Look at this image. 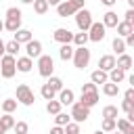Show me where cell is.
<instances>
[{
	"mask_svg": "<svg viewBox=\"0 0 134 134\" xmlns=\"http://www.w3.org/2000/svg\"><path fill=\"white\" fill-rule=\"evenodd\" d=\"M21 21H23V15H21V10L17 8V6H10V8H6V19H4V29H8V31H17V29H21Z\"/></svg>",
	"mask_w": 134,
	"mask_h": 134,
	"instance_id": "obj_1",
	"label": "cell"
},
{
	"mask_svg": "<svg viewBox=\"0 0 134 134\" xmlns=\"http://www.w3.org/2000/svg\"><path fill=\"white\" fill-rule=\"evenodd\" d=\"M84 2L86 0H63L57 6V15L59 17H71V15H75L77 10L84 8Z\"/></svg>",
	"mask_w": 134,
	"mask_h": 134,
	"instance_id": "obj_2",
	"label": "cell"
},
{
	"mask_svg": "<svg viewBox=\"0 0 134 134\" xmlns=\"http://www.w3.org/2000/svg\"><path fill=\"white\" fill-rule=\"evenodd\" d=\"M71 61H73V65H75L77 69H86L88 63H90V50H88L86 46H77V48H73V57H71Z\"/></svg>",
	"mask_w": 134,
	"mask_h": 134,
	"instance_id": "obj_3",
	"label": "cell"
},
{
	"mask_svg": "<svg viewBox=\"0 0 134 134\" xmlns=\"http://www.w3.org/2000/svg\"><path fill=\"white\" fill-rule=\"evenodd\" d=\"M15 57H10V54H4L2 59H0V75L4 77V80H10V77H15V73H17V67H15Z\"/></svg>",
	"mask_w": 134,
	"mask_h": 134,
	"instance_id": "obj_4",
	"label": "cell"
},
{
	"mask_svg": "<svg viewBox=\"0 0 134 134\" xmlns=\"http://www.w3.org/2000/svg\"><path fill=\"white\" fill-rule=\"evenodd\" d=\"M17 103H21L25 107H31L36 103V94H34V90L27 84H19L17 86Z\"/></svg>",
	"mask_w": 134,
	"mask_h": 134,
	"instance_id": "obj_5",
	"label": "cell"
},
{
	"mask_svg": "<svg viewBox=\"0 0 134 134\" xmlns=\"http://www.w3.org/2000/svg\"><path fill=\"white\" fill-rule=\"evenodd\" d=\"M52 71H54V61H52V57H50V54H40V57H38V73H40L42 77H50Z\"/></svg>",
	"mask_w": 134,
	"mask_h": 134,
	"instance_id": "obj_6",
	"label": "cell"
},
{
	"mask_svg": "<svg viewBox=\"0 0 134 134\" xmlns=\"http://www.w3.org/2000/svg\"><path fill=\"white\" fill-rule=\"evenodd\" d=\"M86 34H88V40L90 42H103L105 36H107V27L100 21H92V25H90V29Z\"/></svg>",
	"mask_w": 134,
	"mask_h": 134,
	"instance_id": "obj_7",
	"label": "cell"
},
{
	"mask_svg": "<svg viewBox=\"0 0 134 134\" xmlns=\"http://www.w3.org/2000/svg\"><path fill=\"white\" fill-rule=\"evenodd\" d=\"M75 25H77L80 31H88L90 25H92V13H90L88 8L77 10V13H75Z\"/></svg>",
	"mask_w": 134,
	"mask_h": 134,
	"instance_id": "obj_8",
	"label": "cell"
},
{
	"mask_svg": "<svg viewBox=\"0 0 134 134\" xmlns=\"http://www.w3.org/2000/svg\"><path fill=\"white\" fill-rule=\"evenodd\" d=\"M69 117L75 121V124H82V121H86L88 117H90V109L88 107H84V105H80L77 100L71 105V113H69Z\"/></svg>",
	"mask_w": 134,
	"mask_h": 134,
	"instance_id": "obj_9",
	"label": "cell"
},
{
	"mask_svg": "<svg viewBox=\"0 0 134 134\" xmlns=\"http://www.w3.org/2000/svg\"><path fill=\"white\" fill-rule=\"evenodd\" d=\"M42 54V42L40 40H29L27 44H25V57H29L31 61L34 59H38Z\"/></svg>",
	"mask_w": 134,
	"mask_h": 134,
	"instance_id": "obj_10",
	"label": "cell"
},
{
	"mask_svg": "<svg viewBox=\"0 0 134 134\" xmlns=\"http://www.w3.org/2000/svg\"><path fill=\"white\" fill-rule=\"evenodd\" d=\"M52 38H54V42H59V44H71V42H73V34H71L67 27H59V29H54Z\"/></svg>",
	"mask_w": 134,
	"mask_h": 134,
	"instance_id": "obj_11",
	"label": "cell"
},
{
	"mask_svg": "<svg viewBox=\"0 0 134 134\" xmlns=\"http://www.w3.org/2000/svg\"><path fill=\"white\" fill-rule=\"evenodd\" d=\"M77 103L84 105V107H88V109H92V107L98 103V92H84V94L80 96Z\"/></svg>",
	"mask_w": 134,
	"mask_h": 134,
	"instance_id": "obj_12",
	"label": "cell"
},
{
	"mask_svg": "<svg viewBox=\"0 0 134 134\" xmlns=\"http://www.w3.org/2000/svg\"><path fill=\"white\" fill-rule=\"evenodd\" d=\"M113 67H115V57H113V54H103V57L98 59V69H100V71H107V73H109Z\"/></svg>",
	"mask_w": 134,
	"mask_h": 134,
	"instance_id": "obj_13",
	"label": "cell"
},
{
	"mask_svg": "<svg viewBox=\"0 0 134 134\" xmlns=\"http://www.w3.org/2000/svg\"><path fill=\"white\" fill-rule=\"evenodd\" d=\"M132 63H134V61H132V57H130V54H126V52H124V54H119V57L115 59V67H119V69H121V71H126V73L132 69Z\"/></svg>",
	"mask_w": 134,
	"mask_h": 134,
	"instance_id": "obj_14",
	"label": "cell"
},
{
	"mask_svg": "<svg viewBox=\"0 0 134 134\" xmlns=\"http://www.w3.org/2000/svg\"><path fill=\"white\" fill-rule=\"evenodd\" d=\"M15 67H17V71H21V73H29L31 67H34V61H31L29 57H19V59L15 61Z\"/></svg>",
	"mask_w": 134,
	"mask_h": 134,
	"instance_id": "obj_15",
	"label": "cell"
},
{
	"mask_svg": "<svg viewBox=\"0 0 134 134\" xmlns=\"http://www.w3.org/2000/svg\"><path fill=\"white\" fill-rule=\"evenodd\" d=\"M59 103H61V105H73V103H75L73 90H71V88H63V90L59 92Z\"/></svg>",
	"mask_w": 134,
	"mask_h": 134,
	"instance_id": "obj_16",
	"label": "cell"
},
{
	"mask_svg": "<svg viewBox=\"0 0 134 134\" xmlns=\"http://www.w3.org/2000/svg\"><path fill=\"white\" fill-rule=\"evenodd\" d=\"M13 40H15L17 44H27L29 40H34V36H31L29 29H23V27H21V29L15 31V38H13Z\"/></svg>",
	"mask_w": 134,
	"mask_h": 134,
	"instance_id": "obj_17",
	"label": "cell"
},
{
	"mask_svg": "<svg viewBox=\"0 0 134 134\" xmlns=\"http://www.w3.org/2000/svg\"><path fill=\"white\" fill-rule=\"evenodd\" d=\"M107 75H109V82H111V84H117V86H119V84L126 80V71H121L119 67H113V69H111Z\"/></svg>",
	"mask_w": 134,
	"mask_h": 134,
	"instance_id": "obj_18",
	"label": "cell"
},
{
	"mask_svg": "<svg viewBox=\"0 0 134 134\" xmlns=\"http://www.w3.org/2000/svg\"><path fill=\"white\" fill-rule=\"evenodd\" d=\"M90 82H92L94 86H98V84H107V82H109V75H107V71L94 69V71L90 73Z\"/></svg>",
	"mask_w": 134,
	"mask_h": 134,
	"instance_id": "obj_19",
	"label": "cell"
},
{
	"mask_svg": "<svg viewBox=\"0 0 134 134\" xmlns=\"http://www.w3.org/2000/svg\"><path fill=\"white\" fill-rule=\"evenodd\" d=\"M105 27H115L117 23H119V19H117V13H113V10H107L105 15H103V21H100Z\"/></svg>",
	"mask_w": 134,
	"mask_h": 134,
	"instance_id": "obj_20",
	"label": "cell"
},
{
	"mask_svg": "<svg viewBox=\"0 0 134 134\" xmlns=\"http://www.w3.org/2000/svg\"><path fill=\"white\" fill-rule=\"evenodd\" d=\"M115 29H117V38H126L128 34L134 31V25H130V23H126V21H119V23L115 25Z\"/></svg>",
	"mask_w": 134,
	"mask_h": 134,
	"instance_id": "obj_21",
	"label": "cell"
},
{
	"mask_svg": "<svg viewBox=\"0 0 134 134\" xmlns=\"http://www.w3.org/2000/svg\"><path fill=\"white\" fill-rule=\"evenodd\" d=\"M59 57H61V61H71V57H73V46H71V44H61Z\"/></svg>",
	"mask_w": 134,
	"mask_h": 134,
	"instance_id": "obj_22",
	"label": "cell"
},
{
	"mask_svg": "<svg viewBox=\"0 0 134 134\" xmlns=\"http://www.w3.org/2000/svg\"><path fill=\"white\" fill-rule=\"evenodd\" d=\"M13 126H15V117H13V113H4V115L0 117V128L6 132V130H13Z\"/></svg>",
	"mask_w": 134,
	"mask_h": 134,
	"instance_id": "obj_23",
	"label": "cell"
},
{
	"mask_svg": "<svg viewBox=\"0 0 134 134\" xmlns=\"http://www.w3.org/2000/svg\"><path fill=\"white\" fill-rule=\"evenodd\" d=\"M21 50V44H17L15 40L10 42H4V54H10V57H17V52Z\"/></svg>",
	"mask_w": 134,
	"mask_h": 134,
	"instance_id": "obj_24",
	"label": "cell"
},
{
	"mask_svg": "<svg viewBox=\"0 0 134 134\" xmlns=\"http://www.w3.org/2000/svg\"><path fill=\"white\" fill-rule=\"evenodd\" d=\"M46 80H48L46 84H48V86H50V88H52L57 94L63 90V80H61V77H57V75H50V77H46Z\"/></svg>",
	"mask_w": 134,
	"mask_h": 134,
	"instance_id": "obj_25",
	"label": "cell"
},
{
	"mask_svg": "<svg viewBox=\"0 0 134 134\" xmlns=\"http://www.w3.org/2000/svg\"><path fill=\"white\" fill-rule=\"evenodd\" d=\"M103 94H105V96H117V94H119V86L107 82V84H103Z\"/></svg>",
	"mask_w": 134,
	"mask_h": 134,
	"instance_id": "obj_26",
	"label": "cell"
},
{
	"mask_svg": "<svg viewBox=\"0 0 134 134\" xmlns=\"http://www.w3.org/2000/svg\"><path fill=\"white\" fill-rule=\"evenodd\" d=\"M0 109H2L4 113H13V111L17 109V100H15V98H4V100L0 103Z\"/></svg>",
	"mask_w": 134,
	"mask_h": 134,
	"instance_id": "obj_27",
	"label": "cell"
},
{
	"mask_svg": "<svg viewBox=\"0 0 134 134\" xmlns=\"http://www.w3.org/2000/svg\"><path fill=\"white\" fill-rule=\"evenodd\" d=\"M90 40H88V34L86 31H80V34H73V44H75V48L77 46H86Z\"/></svg>",
	"mask_w": 134,
	"mask_h": 134,
	"instance_id": "obj_28",
	"label": "cell"
},
{
	"mask_svg": "<svg viewBox=\"0 0 134 134\" xmlns=\"http://www.w3.org/2000/svg\"><path fill=\"white\" fill-rule=\"evenodd\" d=\"M61 107H63V105H61L57 98H52V100H48V103H46V111H48L50 115H57V113H61Z\"/></svg>",
	"mask_w": 134,
	"mask_h": 134,
	"instance_id": "obj_29",
	"label": "cell"
},
{
	"mask_svg": "<svg viewBox=\"0 0 134 134\" xmlns=\"http://www.w3.org/2000/svg\"><path fill=\"white\" fill-rule=\"evenodd\" d=\"M69 121H71V117H69L67 113H63V111L54 115V126H61V128H65V126H67Z\"/></svg>",
	"mask_w": 134,
	"mask_h": 134,
	"instance_id": "obj_30",
	"label": "cell"
},
{
	"mask_svg": "<svg viewBox=\"0 0 134 134\" xmlns=\"http://www.w3.org/2000/svg\"><path fill=\"white\" fill-rule=\"evenodd\" d=\"M113 50L117 52V57L126 52V44H124V38H117V36L113 38Z\"/></svg>",
	"mask_w": 134,
	"mask_h": 134,
	"instance_id": "obj_31",
	"label": "cell"
},
{
	"mask_svg": "<svg viewBox=\"0 0 134 134\" xmlns=\"http://www.w3.org/2000/svg\"><path fill=\"white\" fill-rule=\"evenodd\" d=\"M40 94H42V98H44V100H52V98L57 96V92H54V90H52V88H50L48 84H44V86H42Z\"/></svg>",
	"mask_w": 134,
	"mask_h": 134,
	"instance_id": "obj_32",
	"label": "cell"
},
{
	"mask_svg": "<svg viewBox=\"0 0 134 134\" xmlns=\"http://www.w3.org/2000/svg\"><path fill=\"white\" fill-rule=\"evenodd\" d=\"M46 10H48V2H46V0H34V13L44 15Z\"/></svg>",
	"mask_w": 134,
	"mask_h": 134,
	"instance_id": "obj_33",
	"label": "cell"
},
{
	"mask_svg": "<svg viewBox=\"0 0 134 134\" xmlns=\"http://www.w3.org/2000/svg\"><path fill=\"white\" fill-rule=\"evenodd\" d=\"M103 117H109V119H117V107L115 105H107L103 109Z\"/></svg>",
	"mask_w": 134,
	"mask_h": 134,
	"instance_id": "obj_34",
	"label": "cell"
},
{
	"mask_svg": "<svg viewBox=\"0 0 134 134\" xmlns=\"http://www.w3.org/2000/svg\"><path fill=\"white\" fill-rule=\"evenodd\" d=\"M115 130V119H109V117H105L103 119V124H100V132H113Z\"/></svg>",
	"mask_w": 134,
	"mask_h": 134,
	"instance_id": "obj_35",
	"label": "cell"
},
{
	"mask_svg": "<svg viewBox=\"0 0 134 134\" xmlns=\"http://www.w3.org/2000/svg\"><path fill=\"white\" fill-rule=\"evenodd\" d=\"M13 130H15V134H27V130H29V126H27L25 121H15V126H13Z\"/></svg>",
	"mask_w": 134,
	"mask_h": 134,
	"instance_id": "obj_36",
	"label": "cell"
},
{
	"mask_svg": "<svg viewBox=\"0 0 134 134\" xmlns=\"http://www.w3.org/2000/svg\"><path fill=\"white\" fill-rule=\"evenodd\" d=\"M63 132H65V134H80V124H75V121H69V124L63 128Z\"/></svg>",
	"mask_w": 134,
	"mask_h": 134,
	"instance_id": "obj_37",
	"label": "cell"
},
{
	"mask_svg": "<svg viewBox=\"0 0 134 134\" xmlns=\"http://www.w3.org/2000/svg\"><path fill=\"white\" fill-rule=\"evenodd\" d=\"M124 21H126V23H130V25H134V8H128V10H126Z\"/></svg>",
	"mask_w": 134,
	"mask_h": 134,
	"instance_id": "obj_38",
	"label": "cell"
},
{
	"mask_svg": "<svg viewBox=\"0 0 134 134\" xmlns=\"http://www.w3.org/2000/svg\"><path fill=\"white\" fill-rule=\"evenodd\" d=\"M84 92H98V88L92 84V82H88V84H82V94Z\"/></svg>",
	"mask_w": 134,
	"mask_h": 134,
	"instance_id": "obj_39",
	"label": "cell"
},
{
	"mask_svg": "<svg viewBox=\"0 0 134 134\" xmlns=\"http://www.w3.org/2000/svg\"><path fill=\"white\" fill-rule=\"evenodd\" d=\"M121 109H124V113L128 115V113L134 111V103H132V100H124V103H121Z\"/></svg>",
	"mask_w": 134,
	"mask_h": 134,
	"instance_id": "obj_40",
	"label": "cell"
},
{
	"mask_svg": "<svg viewBox=\"0 0 134 134\" xmlns=\"http://www.w3.org/2000/svg\"><path fill=\"white\" fill-rule=\"evenodd\" d=\"M124 100H132V103H134V88H128V90H126Z\"/></svg>",
	"mask_w": 134,
	"mask_h": 134,
	"instance_id": "obj_41",
	"label": "cell"
},
{
	"mask_svg": "<svg viewBox=\"0 0 134 134\" xmlns=\"http://www.w3.org/2000/svg\"><path fill=\"white\" fill-rule=\"evenodd\" d=\"M50 134H65V132H63L61 126H52V128H50Z\"/></svg>",
	"mask_w": 134,
	"mask_h": 134,
	"instance_id": "obj_42",
	"label": "cell"
},
{
	"mask_svg": "<svg viewBox=\"0 0 134 134\" xmlns=\"http://www.w3.org/2000/svg\"><path fill=\"white\" fill-rule=\"evenodd\" d=\"M46 2H48V6H59L63 0H46Z\"/></svg>",
	"mask_w": 134,
	"mask_h": 134,
	"instance_id": "obj_43",
	"label": "cell"
},
{
	"mask_svg": "<svg viewBox=\"0 0 134 134\" xmlns=\"http://www.w3.org/2000/svg\"><path fill=\"white\" fill-rule=\"evenodd\" d=\"M100 2H103V4H105V6H113V4H115V2H117V0H100Z\"/></svg>",
	"mask_w": 134,
	"mask_h": 134,
	"instance_id": "obj_44",
	"label": "cell"
},
{
	"mask_svg": "<svg viewBox=\"0 0 134 134\" xmlns=\"http://www.w3.org/2000/svg\"><path fill=\"white\" fill-rule=\"evenodd\" d=\"M4 57V42H2V38H0V59Z\"/></svg>",
	"mask_w": 134,
	"mask_h": 134,
	"instance_id": "obj_45",
	"label": "cell"
},
{
	"mask_svg": "<svg viewBox=\"0 0 134 134\" xmlns=\"http://www.w3.org/2000/svg\"><path fill=\"white\" fill-rule=\"evenodd\" d=\"M23 4H34V0H21Z\"/></svg>",
	"mask_w": 134,
	"mask_h": 134,
	"instance_id": "obj_46",
	"label": "cell"
},
{
	"mask_svg": "<svg viewBox=\"0 0 134 134\" xmlns=\"http://www.w3.org/2000/svg\"><path fill=\"white\" fill-rule=\"evenodd\" d=\"M4 31V21H0V34Z\"/></svg>",
	"mask_w": 134,
	"mask_h": 134,
	"instance_id": "obj_47",
	"label": "cell"
},
{
	"mask_svg": "<svg viewBox=\"0 0 134 134\" xmlns=\"http://www.w3.org/2000/svg\"><path fill=\"white\" fill-rule=\"evenodd\" d=\"M128 4H130V8H134V0H128Z\"/></svg>",
	"mask_w": 134,
	"mask_h": 134,
	"instance_id": "obj_48",
	"label": "cell"
},
{
	"mask_svg": "<svg viewBox=\"0 0 134 134\" xmlns=\"http://www.w3.org/2000/svg\"><path fill=\"white\" fill-rule=\"evenodd\" d=\"M111 134H121V132H117V130H113V132H111Z\"/></svg>",
	"mask_w": 134,
	"mask_h": 134,
	"instance_id": "obj_49",
	"label": "cell"
},
{
	"mask_svg": "<svg viewBox=\"0 0 134 134\" xmlns=\"http://www.w3.org/2000/svg\"><path fill=\"white\" fill-rule=\"evenodd\" d=\"M94 134H105V132H100V130H96V132H94Z\"/></svg>",
	"mask_w": 134,
	"mask_h": 134,
	"instance_id": "obj_50",
	"label": "cell"
},
{
	"mask_svg": "<svg viewBox=\"0 0 134 134\" xmlns=\"http://www.w3.org/2000/svg\"><path fill=\"white\" fill-rule=\"evenodd\" d=\"M0 134H4V130H2V128H0Z\"/></svg>",
	"mask_w": 134,
	"mask_h": 134,
	"instance_id": "obj_51",
	"label": "cell"
}]
</instances>
